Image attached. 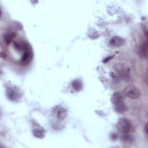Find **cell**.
Wrapping results in <instances>:
<instances>
[{"instance_id":"1","label":"cell","mask_w":148,"mask_h":148,"mask_svg":"<svg viewBox=\"0 0 148 148\" xmlns=\"http://www.w3.org/2000/svg\"><path fill=\"white\" fill-rule=\"evenodd\" d=\"M111 102L114 105V110L119 113H122L126 110V105L124 97L121 92H115L111 97Z\"/></svg>"},{"instance_id":"2","label":"cell","mask_w":148,"mask_h":148,"mask_svg":"<svg viewBox=\"0 0 148 148\" xmlns=\"http://www.w3.org/2000/svg\"><path fill=\"white\" fill-rule=\"evenodd\" d=\"M118 131L123 134L129 133L132 129V124L130 121L125 118L120 119L116 124Z\"/></svg>"},{"instance_id":"3","label":"cell","mask_w":148,"mask_h":148,"mask_svg":"<svg viewBox=\"0 0 148 148\" xmlns=\"http://www.w3.org/2000/svg\"><path fill=\"white\" fill-rule=\"evenodd\" d=\"M51 114L53 116L60 121L64 120L68 116V113L66 109L60 105L54 106L52 110Z\"/></svg>"},{"instance_id":"4","label":"cell","mask_w":148,"mask_h":148,"mask_svg":"<svg viewBox=\"0 0 148 148\" xmlns=\"http://www.w3.org/2000/svg\"><path fill=\"white\" fill-rule=\"evenodd\" d=\"M124 94L129 98L135 99H138L140 95V93L139 90L132 85H129L124 90Z\"/></svg>"},{"instance_id":"5","label":"cell","mask_w":148,"mask_h":148,"mask_svg":"<svg viewBox=\"0 0 148 148\" xmlns=\"http://www.w3.org/2000/svg\"><path fill=\"white\" fill-rule=\"evenodd\" d=\"M125 43V39L121 36H115L111 38L109 45L112 47H120Z\"/></svg>"},{"instance_id":"6","label":"cell","mask_w":148,"mask_h":148,"mask_svg":"<svg viewBox=\"0 0 148 148\" xmlns=\"http://www.w3.org/2000/svg\"><path fill=\"white\" fill-rule=\"evenodd\" d=\"M30 49H31L30 47L29 46L25 50V52L23 54V55L21 57V62L22 64L25 65V64H28L31 61L32 56V53H31Z\"/></svg>"},{"instance_id":"7","label":"cell","mask_w":148,"mask_h":148,"mask_svg":"<svg viewBox=\"0 0 148 148\" xmlns=\"http://www.w3.org/2000/svg\"><path fill=\"white\" fill-rule=\"evenodd\" d=\"M32 132L35 137L40 139L44 138L46 134L45 129L39 125H36L34 127L32 130Z\"/></svg>"},{"instance_id":"8","label":"cell","mask_w":148,"mask_h":148,"mask_svg":"<svg viewBox=\"0 0 148 148\" xmlns=\"http://www.w3.org/2000/svg\"><path fill=\"white\" fill-rule=\"evenodd\" d=\"M72 86L73 88L76 91H79L82 89V82H81V80H79V79H76L75 80H74L72 83Z\"/></svg>"},{"instance_id":"9","label":"cell","mask_w":148,"mask_h":148,"mask_svg":"<svg viewBox=\"0 0 148 148\" xmlns=\"http://www.w3.org/2000/svg\"><path fill=\"white\" fill-rule=\"evenodd\" d=\"M13 39V34L11 32H8L3 35V40L7 45L11 43Z\"/></svg>"},{"instance_id":"10","label":"cell","mask_w":148,"mask_h":148,"mask_svg":"<svg viewBox=\"0 0 148 148\" xmlns=\"http://www.w3.org/2000/svg\"><path fill=\"white\" fill-rule=\"evenodd\" d=\"M147 41H145L140 48V53L142 56H147Z\"/></svg>"},{"instance_id":"11","label":"cell","mask_w":148,"mask_h":148,"mask_svg":"<svg viewBox=\"0 0 148 148\" xmlns=\"http://www.w3.org/2000/svg\"><path fill=\"white\" fill-rule=\"evenodd\" d=\"M1 58H3V59H5L6 58V54L5 53L1 52Z\"/></svg>"},{"instance_id":"12","label":"cell","mask_w":148,"mask_h":148,"mask_svg":"<svg viewBox=\"0 0 148 148\" xmlns=\"http://www.w3.org/2000/svg\"><path fill=\"white\" fill-rule=\"evenodd\" d=\"M145 132L146 135H147V124L146 123L145 126Z\"/></svg>"}]
</instances>
